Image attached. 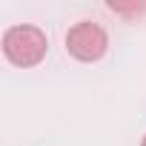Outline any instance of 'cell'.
<instances>
[{
	"instance_id": "3957f363",
	"label": "cell",
	"mask_w": 146,
	"mask_h": 146,
	"mask_svg": "<svg viewBox=\"0 0 146 146\" xmlns=\"http://www.w3.org/2000/svg\"><path fill=\"white\" fill-rule=\"evenodd\" d=\"M140 146H146V137H143V143H140Z\"/></svg>"
},
{
	"instance_id": "6da1fadb",
	"label": "cell",
	"mask_w": 146,
	"mask_h": 146,
	"mask_svg": "<svg viewBox=\"0 0 146 146\" xmlns=\"http://www.w3.org/2000/svg\"><path fill=\"white\" fill-rule=\"evenodd\" d=\"M46 49H49V40L37 26H12L3 35V54L9 57V63L20 69L37 66L46 57Z\"/></svg>"
},
{
	"instance_id": "7a4b0ae2",
	"label": "cell",
	"mask_w": 146,
	"mask_h": 146,
	"mask_svg": "<svg viewBox=\"0 0 146 146\" xmlns=\"http://www.w3.org/2000/svg\"><path fill=\"white\" fill-rule=\"evenodd\" d=\"M66 49L69 54L80 60V63H95L106 54L109 49V35L103 32V26L92 23V20H80L69 29L66 35Z\"/></svg>"
}]
</instances>
